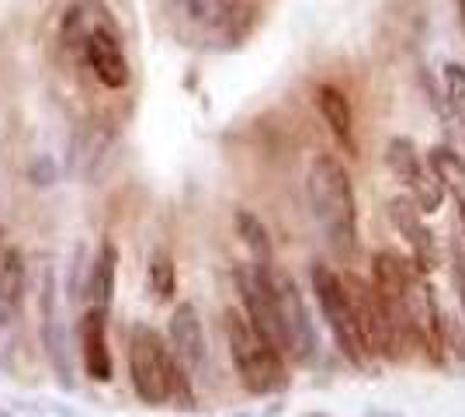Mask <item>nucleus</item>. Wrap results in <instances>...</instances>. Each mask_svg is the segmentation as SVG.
I'll return each instance as SVG.
<instances>
[{
  "instance_id": "1",
  "label": "nucleus",
  "mask_w": 465,
  "mask_h": 417,
  "mask_svg": "<svg viewBox=\"0 0 465 417\" xmlns=\"http://www.w3.org/2000/svg\"><path fill=\"white\" fill-rule=\"evenodd\" d=\"M306 202L330 247L337 254H351L358 247V195L341 160L330 154L312 160L306 171Z\"/></svg>"
},
{
  "instance_id": "2",
  "label": "nucleus",
  "mask_w": 465,
  "mask_h": 417,
  "mask_svg": "<svg viewBox=\"0 0 465 417\" xmlns=\"http://www.w3.org/2000/svg\"><path fill=\"white\" fill-rule=\"evenodd\" d=\"M129 376H133L136 397L150 407H160L167 400H177L181 407L194 403L192 376L177 365L167 341L146 323H136L129 334Z\"/></svg>"
},
{
  "instance_id": "3",
  "label": "nucleus",
  "mask_w": 465,
  "mask_h": 417,
  "mask_svg": "<svg viewBox=\"0 0 465 417\" xmlns=\"http://www.w3.org/2000/svg\"><path fill=\"white\" fill-rule=\"evenodd\" d=\"M223 327H226V344H230V358L236 365V376L243 382V390L253 397H272L289 386V372H285V358L274 352L268 341L261 338L251 327V320L240 310H226L223 313Z\"/></svg>"
},
{
  "instance_id": "4",
  "label": "nucleus",
  "mask_w": 465,
  "mask_h": 417,
  "mask_svg": "<svg viewBox=\"0 0 465 417\" xmlns=\"http://www.w3.org/2000/svg\"><path fill=\"white\" fill-rule=\"evenodd\" d=\"M264 278H268V289H272L274 310H278V323H282V341H285V355L295 362H312L316 355V331H312L310 310H306V299L299 293L295 278L289 272H282L274 261L261 264Z\"/></svg>"
},
{
  "instance_id": "5",
  "label": "nucleus",
  "mask_w": 465,
  "mask_h": 417,
  "mask_svg": "<svg viewBox=\"0 0 465 417\" xmlns=\"http://www.w3.org/2000/svg\"><path fill=\"white\" fill-rule=\"evenodd\" d=\"M312 293H316V303H320V313L327 320V331L333 334L337 341V348H341V355L348 358L351 365H358V369H369L371 358L365 352V344L358 338V327H354V313H351V303H348V293H344V282L341 275L327 268V264H312Z\"/></svg>"
},
{
  "instance_id": "6",
  "label": "nucleus",
  "mask_w": 465,
  "mask_h": 417,
  "mask_svg": "<svg viewBox=\"0 0 465 417\" xmlns=\"http://www.w3.org/2000/svg\"><path fill=\"white\" fill-rule=\"evenodd\" d=\"M396 313L403 320V331H407L410 344H417L430 362H441L445 358V317L438 310V299L434 289L424 282V275H417L407 285V293L400 303H392Z\"/></svg>"
},
{
  "instance_id": "7",
  "label": "nucleus",
  "mask_w": 465,
  "mask_h": 417,
  "mask_svg": "<svg viewBox=\"0 0 465 417\" xmlns=\"http://www.w3.org/2000/svg\"><path fill=\"white\" fill-rule=\"evenodd\" d=\"M386 167L392 171V178L407 188L410 202H413L420 213H438V205L445 202V192H441V184L434 178L427 157L410 143V139H403V136L389 139Z\"/></svg>"
},
{
  "instance_id": "8",
  "label": "nucleus",
  "mask_w": 465,
  "mask_h": 417,
  "mask_svg": "<svg viewBox=\"0 0 465 417\" xmlns=\"http://www.w3.org/2000/svg\"><path fill=\"white\" fill-rule=\"evenodd\" d=\"M167 338H171V355L177 358V365L188 376H198L209 362V344H205V327H202L194 303H177L174 313H171Z\"/></svg>"
},
{
  "instance_id": "9",
  "label": "nucleus",
  "mask_w": 465,
  "mask_h": 417,
  "mask_svg": "<svg viewBox=\"0 0 465 417\" xmlns=\"http://www.w3.org/2000/svg\"><path fill=\"white\" fill-rule=\"evenodd\" d=\"M42 344H45V355L53 362L59 382L66 390H74V365H70L66 331H63V317H59V306H56V282H53L49 272L42 278Z\"/></svg>"
},
{
  "instance_id": "10",
  "label": "nucleus",
  "mask_w": 465,
  "mask_h": 417,
  "mask_svg": "<svg viewBox=\"0 0 465 417\" xmlns=\"http://www.w3.org/2000/svg\"><path fill=\"white\" fill-rule=\"evenodd\" d=\"M108 310L87 306V313L80 320V355H84V372L94 382H112L115 376V362L108 348Z\"/></svg>"
},
{
  "instance_id": "11",
  "label": "nucleus",
  "mask_w": 465,
  "mask_h": 417,
  "mask_svg": "<svg viewBox=\"0 0 465 417\" xmlns=\"http://www.w3.org/2000/svg\"><path fill=\"white\" fill-rule=\"evenodd\" d=\"M84 53H87V63L94 70V77L112 87V91H122L129 84V60L122 53V42L108 32V28H91L87 39H84Z\"/></svg>"
},
{
  "instance_id": "12",
  "label": "nucleus",
  "mask_w": 465,
  "mask_h": 417,
  "mask_svg": "<svg viewBox=\"0 0 465 417\" xmlns=\"http://www.w3.org/2000/svg\"><path fill=\"white\" fill-rule=\"evenodd\" d=\"M389 219H392V226L407 237L410 251H413V268H417V272L438 268V247H434V237H430V230H427L424 213L410 199H392L389 202Z\"/></svg>"
},
{
  "instance_id": "13",
  "label": "nucleus",
  "mask_w": 465,
  "mask_h": 417,
  "mask_svg": "<svg viewBox=\"0 0 465 417\" xmlns=\"http://www.w3.org/2000/svg\"><path fill=\"white\" fill-rule=\"evenodd\" d=\"M417 275H424V272H417L413 261L403 258L400 251H379L371 258V289L386 303H400L403 293H407V285Z\"/></svg>"
},
{
  "instance_id": "14",
  "label": "nucleus",
  "mask_w": 465,
  "mask_h": 417,
  "mask_svg": "<svg viewBox=\"0 0 465 417\" xmlns=\"http://www.w3.org/2000/svg\"><path fill=\"white\" fill-rule=\"evenodd\" d=\"M316 108H320L323 122L330 125L333 139L354 157L358 154V139H354V112H351L348 94L341 87H333V84H320L316 87Z\"/></svg>"
},
{
  "instance_id": "15",
  "label": "nucleus",
  "mask_w": 465,
  "mask_h": 417,
  "mask_svg": "<svg viewBox=\"0 0 465 417\" xmlns=\"http://www.w3.org/2000/svg\"><path fill=\"white\" fill-rule=\"evenodd\" d=\"M28 289V264L18 247H7L0 258V327H7L21 313Z\"/></svg>"
},
{
  "instance_id": "16",
  "label": "nucleus",
  "mask_w": 465,
  "mask_h": 417,
  "mask_svg": "<svg viewBox=\"0 0 465 417\" xmlns=\"http://www.w3.org/2000/svg\"><path fill=\"white\" fill-rule=\"evenodd\" d=\"M427 164H430L434 178L441 184V192L455 202L459 223L465 226V157L455 154L451 146H434V150L427 154Z\"/></svg>"
},
{
  "instance_id": "17",
  "label": "nucleus",
  "mask_w": 465,
  "mask_h": 417,
  "mask_svg": "<svg viewBox=\"0 0 465 417\" xmlns=\"http://www.w3.org/2000/svg\"><path fill=\"white\" fill-rule=\"evenodd\" d=\"M115 264H118V251L112 240L101 243L94 264H91V275H87V299L97 310H108V303L115 296Z\"/></svg>"
},
{
  "instance_id": "18",
  "label": "nucleus",
  "mask_w": 465,
  "mask_h": 417,
  "mask_svg": "<svg viewBox=\"0 0 465 417\" xmlns=\"http://www.w3.org/2000/svg\"><path fill=\"white\" fill-rule=\"evenodd\" d=\"M146 285H150V293H153L156 303L174 299L177 268H174V258H171L167 251H153V254H150V264H146Z\"/></svg>"
},
{
  "instance_id": "19",
  "label": "nucleus",
  "mask_w": 465,
  "mask_h": 417,
  "mask_svg": "<svg viewBox=\"0 0 465 417\" xmlns=\"http://www.w3.org/2000/svg\"><path fill=\"white\" fill-rule=\"evenodd\" d=\"M236 233H240V240L251 247V254L257 264H268V261H272V240H268V230H264V223L253 216V213H247V209L236 213Z\"/></svg>"
},
{
  "instance_id": "20",
  "label": "nucleus",
  "mask_w": 465,
  "mask_h": 417,
  "mask_svg": "<svg viewBox=\"0 0 465 417\" xmlns=\"http://www.w3.org/2000/svg\"><path fill=\"white\" fill-rule=\"evenodd\" d=\"M445 104L451 122L459 125L465 139V66L462 63H448L445 66Z\"/></svg>"
},
{
  "instance_id": "21",
  "label": "nucleus",
  "mask_w": 465,
  "mask_h": 417,
  "mask_svg": "<svg viewBox=\"0 0 465 417\" xmlns=\"http://www.w3.org/2000/svg\"><path fill=\"white\" fill-rule=\"evenodd\" d=\"M232 0H184V11L194 21H223L230 15Z\"/></svg>"
},
{
  "instance_id": "22",
  "label": "nucleus",
  "mask_w": 465,
  "mask_h": 417,
  "mask_svg": "<svg viewBox=\"0 0 465 417\" xmlns=\"http://www.w3.org/2000/svg\"><path fill=\"white\" fill-rule=\"evenodd\" d=\"M459 299H462V310H465V272H459Z\"/></svg>"
},
{
  "instance_id": "23",
  "label": "nucleus",
  "mask_w": 465,
  "mask_h": 417,
  "mask_svg": "<svg viewBox=\"0 0 465 417\" xmlns=\"http://www.w3.org/2000/svg\"><path fill=\"white\" fill-rule=\"evenodd\" d=\"M459 18H462V28H465V0H459Z\"/></svg>"
},
{
  "instance_id": "24",
  "label": "nucleus",
  "mask_w": 465,
  "mask_h": 417,
  "mask_svg": "<svg viewBox=\"0 0 465 417\" xmlns=\"http://www.w3.org/2000/svg\"><path fill=\"white\" fill-rule=\"evenodd\" d=\"M0 417H15V414H11V411H4V407H0Z\"/></svg>"
},
{
  "instance_id": "25",
  "label": "nucleus",
  "mask_w": 465,
  "mask_h": 417,
  "mask_svg": "<svg viewBox=\"0 0 465 417\" xmlns=\"http://www.w3.org/2000/svg\"><path fill=\"white\" fill-rule=\"evenodd\" d=\"M306 417H312V414H306ZM316 417H323V414H316Z\"/></svg>"
}]
</instances>
